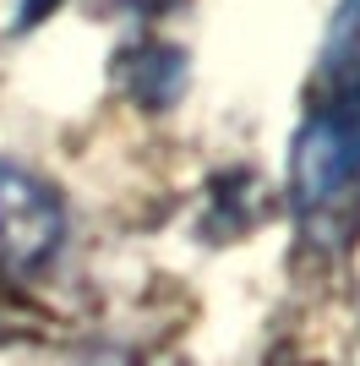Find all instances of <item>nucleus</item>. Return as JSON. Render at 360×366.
<instances>
[{
    "label": "nucleus",
    "instance_id": "f257e3e1",
    "mask_svg": "<svg viewBox=\"0 0 360 366\" xmlns=\"http://www.w3.org/2000/svg\"><path fill=\"white\" fill-rule=\"evenodd\" d=\"M289 208L300 235L322 252L360 229V99H328L306 115L289 148Z\"/></svg>",
    "mask_w": 360,
    "mask_h": 366
},
{
    "label": "nucleus",
    "instance_id": "f03ea898",
    "mask_svg": "<svg viewBox=\"0 0 360 366\" xmlns=\"http://www.w3.org/2000/svg\"><path fill=\"white\" fill-rule=\"evenodd\" d=\"M60 241H66V208L55 186L0 159V268L28 279L60 252Z\"/></svg>",
    "mask_w": 360,
    "mask_h": 366
},
{
    "label": "nucleus",
    "instance_id": "7ed1b4c3",
    "mask_svg": "<svg viewBox=\"0 0 360 366\" xmlns=\"http://www.w3.org/2000/svg\"><path fill=\"white\" fill-rule=\"evenodd\" d=\"M120 88L131 93L142 109H169L191 82V61L180 44H164V39H148V44H131L120 55Z\"/></svg>",
    "mask_w": 360,
    "mask_h": 366
},
{
    "label": "nucleus",
    "instance_id": "20e7f679",
    "mask_svg": "<svg viewBox=\"0 0 360 366\" xmlns=\"http://www.w3.org/2000/svg\"><path fill=\"white\" fill-rule=\"evenodd\" d=\"M316 71L333 88V99H360V0H344L333 11Z\"/></svg>",
    "mask_w": 360,
    "mask_h": 366
},
{
    "label": "nucleus",
    "instance_id": "39448f33",
    "mask_svg": "<svg viewBox=\"0 0 360 366\" xmlns=\"http://www.w3.org/2000/svg\"><path fill=\"white\" fill-rule=\"evenodd\" d=\"M262 219V186H256L251 169H229L208 186V235L219 241H235Z\"/></svg>",
    "mask_w": 360,
    "mask_h": 366
},
{
    "label": "nucleus",
    "instance_id": "423d86ee",
    "mask_svg": "<svg viewBox=\"0 0 360 366\" xmlns=\"http://www.w3.org/2000/svg\"><path fill=\"white\" fill-rule=\"evenodd\" d=\"M55 6H60V0H16V28H22V33L39 28V22H44Z\"/></svg>",
    "mask_w": 360,
    "mask_h": 366
},
{
    "label": "nucleus",
    "instance_id": "0eeeda50",
    "mask_svg": "<svg viewBox=\"0 0 360 366\" xmlns=\"http://www.w3.org/2000/svg\"><path fill=\"white\" fill-rule=\"evenodd\" d=\"M136 11H169V6H180V0H131Z\"/></svg>",
    "mask_w": 360,
    "mask_h": 366
}]
</instances>
